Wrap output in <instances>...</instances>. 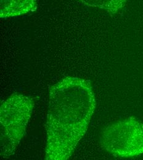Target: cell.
Instances as JSON below:
<instances>
[{"mask_svg": "<svg viewBox=\"0 0 143 160\" xmlns=\"http://www.w3.org/2000/svg\"><path fill=\"white\" fill-rule=\"evenodd\" d=\"M102 148L111 155L132 158L143 154V123L128 118L113 123L102 131Z\"/></svg>", "mask_w": 143, "mask_h": 160, "instance_id": "obj_3", "label": "cell"}, {"mask_svg": "<svg viewBox=\"0 0 143 160\" xmlns=\"http://www.w3.org/2000/svg\"><path fill=\"white\" fill-rule=\"evenodd\" d=\"M32 99L14 94L3 101L0 107L1 157L13 155L26 132L34 107Z\"/></svg>", "mask_w": 143, "mask_h": 160, "instance_id": "obj_2", "label": "cell"}, {"mask_svg": "<svg viewBox=\"0 0 143 160\" xmlns=\"http://www.w3.org/2000/svg\"><path fill=\"white\" fill-rule=\"evenodd\" d=\"M83 4L104 10L113 15L125 7L127 0H78Z\"/></svg>", "mask_w": 143, "mask_h": 160, "instance_id": "obj_5", "label": "cell"}, {"mask_svg": "<svg viewBox=\"0 0 143 160\" xmlns=\"http://www.w3.org/2000/svg\"><path fill=\"white\" fill-rule=\"evenodd\" d=\"M96 102L91 83L66 77L49 89L45 159L68 160L85 134Z\"/></svg>", "mask_w": 143, "mask_h": 160, "instance_id": "obj_1", "label": "cell"}, {"mask_svg": "<svg viewBox=\"0 0 143 160\" xmlns=\"http://www.w3.org/2000/svg\"><path fill=\"white\" fill-rule=\"evenodd\" d=\"M36 0H0V18L6 19L35 12Z\"/></svg>", "mask_w": 143, "mask_h": 160, "instance_id": "obj_4", "label": "cell"}]
</instances>
